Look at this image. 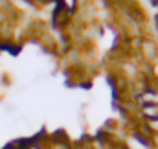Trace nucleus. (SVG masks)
Returning a JSON list of instances; mask_svg holds the SVG:
<instances>
[{
  "label": "nucleus",
  "instance_id": "obj_1",
  "mask_svg": "<svg viewBox=\"0 0 158 149\" xmlns=\"http://www.w3.org/2000/svg\"><path fill=\"white\" fill-rule=\"evenodd\" d=\"M138 52H140V57L143 63H149V65H155L158 59V42L153 37H140L138 40Z\"/></svg>",
  "mask_w": 158,
  "mask_h": 149
},
{
  "label": "nucleus",
  "instance_id": "obj_2",
  "mask_svg": "<svg viewBox=\"0 0 158 149\" xmlns=\"http://www.w3.org/2000/svg\"><path fill=\"white\" fill-rule=\"evenodd\" d=\"M140 111H142V116L145 120H149V123L158 120V103L156 101H145Z\"/></svg>",
  "mask_w": 158,
  "mask_h": 149
},
{
  "label": "nucleus",
  "instance_id": "obj_3",
  "mask_svg": "<svg viewBox=\"0 0 158 149\" xmlns=\"http://www.w3.org/2000/svg\"><path fill=\"white\" fill-rule=\"evenodd\" d=\"M151 144H153V149H158V131H153V134H151Z\"/></svg>",
  "mask_w": 158,
  "mask_h": 149
}]
</instances>
